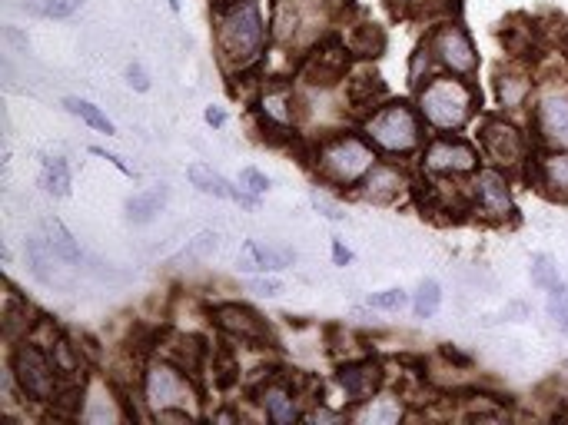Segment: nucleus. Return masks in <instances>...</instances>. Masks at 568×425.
I'll list each match as a JSON object with an SVG mask.
<instances>
[{
    "mask_svg": "<svg viewBox=\"0 0 568 425\" xmlns=\"http://www.w3.org/2000/svg\"><path fill=\"white\" fill-rule=\"evenodd\" d=\"M44 240H47L50 250H54V256L64 259V263H80V259H84L80 243L74 240V233H70L57 216H47L44 220Z\"/></svg>",
    "mask_w": 568,
    "mask_h": 425,
    "instance_id": "dca6fc26",
    "label": "nucleus"
},
{
    "mask_svg": "<svg viewBox=\"0 0 568 425\" xmlns=\"http://www.w3.org/2000/svg\"><path fill=\"white\" fill-rule=\"evenodd\" d=\"M442 303V293H439V283L436 279H426V283L419 286V293H416V316H432L439 309Z\"/></svg>",
    "mask_w": 568,
    "mask_h": 425,
    "instance_id": "b1692460",
    "label": "nucleus"
},
{
    "mask_svg": "<svg viewBox=\"0 0 568 425\" xmlns=\"http://www.w3.org/2000/svg\"><path fill=\"white\" fill-rule=\"evenodd\" d=\"M216 319H220V326L226 329V333L240 336L243 342H260V339L270 336L263 326V319L256 313H250L246 306H220L216 309Z\"/></svg>",
    "mask_w": 568,
    "mask_h": 425,
    "instance_id": "f8f14e48",
    "label": "nucleus"
},
{
    "mask_svg": "<svg viewBox=\"0 0 568 425\" xmlns=\"http://www.w3.org/2000/svg\"><path fill=\"white\" fill-rule=\"evenodd\" d=\"M263 113H266V117H270L273 123H280V127L293 123V107H289V93H286V90L266 93V97H263Z\"/></svg>",
    "mask_w": 568,
    "mask_h": 425,
    "instance_id": "4be33fe9",
    "label": "nucleus"
},
{
    "mask_svg": "<svg viewBox=\"0 0 568 425\" xmlns=\"http://www.w3.org/2000/svg\"><path fill=\"white\" fill-rule=\"evenodd\" d=\"M542 180L555 193L568 196V153H552V157L542 160Z\"/></svg>",
    "mask_w": 568,
    "mask_h": 425,
    "instance_id": "412c9836",
    "label": "nucleus"
},
{
    "mask_svg": "<svg viewBox=\"0 0 568 425\" xmlns=\"http://www.w3.org/2000/svg\"><path fill=\"white\" fill-rule=\"evenodd\" d=\"M236 263H240V269H260V273H266V269H286L296 263V253L293 250H280V246H263L256 240H246L243 243V253L236 256Z\"/></svg>",
    "mask_w": 568,
    "mask_h": 425,
    "instance_id": "9b49d317",
    "label": "nucleus"
},
{
    "mask_svg": "<svg viewBox=\"0 0 568 425\" xmlns=\"http://www.w3.org/2000/svg\"><path fill=\"white\" fill-rule=\"evenodd\" d=\"M472 103H475L472 87L452 77L432 80L419 93V113L439 130H459L472 117Z\"/></svg>",
    "mask_w": 568,
    "mask_h": 425,
    "instance_id": "f03ea898",
    "label": "nucleus"
},
{
    "mask_svg": "<svg viewBox=\"0 0 568 425\" xmlns=\"http://www.w3.org/2000/svg\"><path fill=\"white\" fill-rule=\"evenodd\" d=\"M313 203H316V210H323V216H329V220H343V216H346L343 210H339V206L326 203V200H323V196H319V193L313 196Z\"/></svg>",
    "mask_w": 568,
    "mask_h": 425,
    "instance_id": "72a5a7b5",
    "label": "nucleus"
},
{
    "mask_svg": "<svg viewBox=\"0 0 568 425\" xmlns=\"http://www.w3.org/2000/svg\"><path fill=\"white\" fill-rule=\"evenodd\" d=\"M240 183H243L250 193H266V190H270V176L260 173V170H253V167L240 170Z\"/></svg>",
    "mask_w": 568,
    "mask_h": 425,
    "instance_id": "7c9ffc66",
    "label": "nucleus"
},
{
    "mask_svg": "<svg viewBox=\"0 0 568 425\" xmlns=\"http://www.w3.org/2000/svg\"><path fill=\"white\" fill-rule=\"evenodd\" d=\"M216 40H220L223 60L236 67L253 64L266 47V27L256 0H233L230 7L216 17Z\"/></svg>",
    "mask_w": 568,
    "mask_h": 425,
    "instance_id": "f257e3e1",
    "label": "nucleus"
},
{
    "mask_svg": "<svg viewBox=\"0 0 568 425\" xmlns=\"http://www.w3.org/2000/svg\"><path fill=\"white\" fill-rule=\"evenodd\" d=\"M532 283H535V286H542V289H555V286H559V266H552V259H549V256H535Z\"/></svg>",
    "mask_w": 568,
    "mask_h": 425,
    "instance_id": "a878e982",
    "label": "nucleus"
},
{
    "mask_svg": "<svg viewBox=\"0 0 568 425\" xmlns=\"http://www.w3.org/2000/svg\"><path fill=\"white\" fill-rule=\"evenodd\" d=\"M127 84L137 90V93H147L150 90V77H147V70H143L140 64H130L127 67Z\"/></svg>",
    "mask_w": 568,
    "mask_h": 425,
    "instance_id": "2f4dec72",
    "label": "nucleus"
},
{
    "mask_svg": "<svg viewBox=\"0 0 568 425\" xmlns=\"http://www.w3.org/2000/svg\"><path fill=\"white\" fill-rule=\"evenodd\" d=\"M64 107H67L70 113H74V117L84 120L87 127H94V130H100V133H107V137H113V133H117V127H113V120H110L100 107H94V103H90V100L67 97V100H64Z\"/></svg>",
    "mask_w": 568,
    "mask_h": 425,
    "instance_id": "a211bd4d",
    "label": "nucleus"
},
{
    "mask_svg": "<svg viewBox=\"0 0 568 425\" xmlns=\"http://www.w3.org/2000/svg\"><path fill=\"white\" fill-rule=\"evenodd\" d=\"M482 147L495 163H515L522 157V137L515 133V127L499 120H489L482 130Z\"/></svg>",
    "mask_w": 568,
    "mask_h": 425,
    "instance_id": "9d476101",
    "label": "nucleus"
},
{
    "mask_svg": "<svg viewBox=\"0 0 568 425\" xmlns=\"http://www.w3.org/2000/svg\"><path fill=\"white\" fill-rule=\"evenodd\" d=\"M54 372H57V366L47 359V352H40L34 346V342H24V346L14 352V376L30 399H37V402L54 399V392H57Z\"/></svg>",
    "mask_w": 568,
    "mask_h": 425,
    "instance_id": "423d86ee",
    "label": "nucleus"
},
{
    "mask_svg": "<svg viewBox=\"0 0 568 425\" xmlns=\"http://www.w3.org/2000/svg\"><path fill=\"white\" fill-rule=\"evenodd\" d=\"M475 200H479L482 213L489 216H509L512 213V193L509 183L499 170H482L475 176Z\"/></svg>",
    "mask_w": 568,
    "mask_h": 425,
    "instance_id": "1a4fd4ad",
    "label": "nucleus"
},
{
    "mask_svg": "<svg viewBox=\"0 0 568 425\" xmlns=\"http://www.w3.org/2000/svg\"><path fill=\"white\" fill-rule=\"evenodd\" d=\"M539 130L549 143L568 150V100L565 97H549L542 103L539 107Z\"/></svg>",
    "mask_w": 568,
    "mask_h": 425,
    "instance_id": "4468645a",
    "label": "nucleus"
},
{
    "mask_svg": "<svg viewBox=\"0 0 568 425\" xmlns=\"http://www.w3.org/2000/svg\"><path fill=\"white\" fill-rule=\"evenodd\" d=\"M253 293L260 296H280L283 293V283H276V279H256V283H250Z\"/></svg>",
    "mask_w": 568,
    "mask_h": 425,
    "instance_id": "473e14b6",
    "label": "nucleus"
},
{
    "mask_svg": "<svg viewBox=\"0 0 568 425\" xmlns=\"http://www.w3.org/2000/svg\"><path fill=\"white\" fill-rule=\"evenodd\" d=\"M409 303V296L402 293V289H382V293H373L369 296V306L373 309H386V313H399L402 306Z\"/></svg>",
    "mask_w": 568,
    "mask_h": 425,
    "instance_id": "bb28decb",
    "label": "nucleus"
},
{
    "mask_svg": "<svg viewBox=\"0 0 568 425\" xmlns=\"http://www.w3.org/2000/svg\"><path fill=\"white\" fill-rule=\"evenodd\" d=\"M94 153H97V157H103V160H110V163H113V167H117L120 173H127V176L133 173V170L127 167V163H123L120 157H113V153H107V150H100V147H94Z\"/></svg>",
    "mask_w": 568,
    "mask_h": 425,
    "instance_id": "f704fd0d",
    "label": "nucleus"
},
{
    "mask_svg": "<svg viewBox=\"0 0 568 425\" xmlns=\"http://www.w3.org/2000/svg\"><path fill=\"white\" fill-rule=\"evenodd\" d=\"M80 4H84V0H44V4H40V14H47L54 20H67L70 14H77Z\"/></svg>",
    "mask_w": 568,
    "mask_h": 425,
    "instance_id": "c756f323",
    "label": "nucleus"
},
{
    "mask_svg": "<svg viewBox=\"0 0 568 425\" xmlns=\"http://www.w3.org/2000/svg\"><path fill=\"white\" fill-rule=\"evenodd\" d=\"M40 186L50 196H67L70 193V170L60 157H44L40 160Z\"/></svg>",
    "mask_w": 568,
    "mask_h": 425,
    "instance_id": "f3484780",
    "label": "nucleus"
},
{
    "mask_svg": "<svg viewBox=\"0 0 568 425\" xmlns=\"http://www.w3.org/2000/svg\"><path fill=\"white\" fill-rule=\"evenodd\" d=\"M432 47H436L439 60L452 70V74H472V70L479 67L475 47H472V40L466 37V30L462 27H442Z\"/></svg>",
    "mask_w": 568,
    "mask_h": 425,
    "instance_id": "0eeeda50",
    "label": "nucleus"
},
{
    "mask_svg": "<svg viewBox=\"0 0 568 425\" xmlns=\"http://www.w3.org/2000/svg\"><path fill=\"white\" fill-rule=\"evenodd\" d=\"M187 176H190V183L196 186V190L206 193V196H216V200L250 203V196H246L243 190H230V183H226L220 173H213L210 167H203V163H190Z\"/></svg>",
    "mask_w": 568,
    "mask_h": 425,
    "instance_id": "2eb2a0df",
    "label": "nucleus"
},
{
    "mask_svg": "<svg viewBox=\"0 0 568 425\" xmlns=\"http://www.w3.org/2000/svg\"><path fill=\"white\" fill-rule=\"evenodd\" d=\"M163 200H167V190H150L133 196V200H127V216L133 223H150L163 210Z\"/></svg>",
    "mask_w": 568,
    "mask_h": 425,
    "instance_id": "6ab92c4d",
    "label": "nucleus"
},
{
    "mask_svg": "<svg viewBox=\"0 0 568 425\" xmlns=\"http://www.w3.org/2000/svg\"><path fill=\"white\" fill-rule=\"evenodd\" d=\"M422 163L432 173H469L475 170V150L459 140H432Z\"/></svg>",
    "mask_w": 568,
    "mask_h": 425,
    "instance_id": "6e6552de",
    "label": "nucleus"
},
{
    "mask_svg": "<svg viewBox=\"0 0 568 425\" xmlns=\"http://www.w3.org/2000/svg\"><path fill=\"white\" fill-rule=\"evenodd\" d=\"M167 4H170L173 14H180V0H167Z\"/></svg>",
    "mask_w": 568,
    "mask_h": 425,
    "instance_id": "4c0bfd02",
    "label": "nucleus"
},
{
    "mask_svg": "<svg viewBox=\"0 0 568 425\" xmlns=\"http://www.w3.org/2000/svg\"><path fill=\"white\" fill-rule=\"evenodd\" d=\"M549 316L559 323L562 329H568V286H555L549 296Z\"/></svg>",
    "mask_w": 568,
    "mask_h": 425,
    "instance_id": "c85d7f7f",
    "label": "nucleus"
},
{
    "mask_svg": "<svg viewBox=\"0 0 568 425\" xmlns=\"http://www.w3.org/2000/svg\"><path fill=\"white\" fill-rule=\"evenodd\" d=\"M319 170L333 183H356L376 170V153L356 137H339L319 150Z\"/></svg>",
    "mask_w": 568,
    "mask_h": 425,
    "instance_id": "20e7f679",
    "label": "nucleus"
},
{
    "mask_svg": "<svg viewBox=\"0 0 568 425\" xmlns=\"http://www.w3.org/2000/svg\"><path fill=\"white\" fill-rule=\"evenodd\" d=\"M216 250V233H200L196 236V240L187 246V250H183L180 256H177V263H183V259H187V263H193V259H203V256H210Z\"/></svg>",
    "mask_w": 568,
    "mask_h": 425,
    "instance_id": "cd10ccee",
    "label": "nucleus"
},
{
    "mask_svg": "<svg viewBox=\"0 0 568 425\" xmlns=\"http://www.w3.org/2000/svg\"><path fill=\"white\" fill-rule=\"evenodd\" d=\"M206 123H210V127H223V123H226V113H223L220 107H206Z\"/></svg>",
    "mask_w": 568,
    "mask_h": 425,
    "instance_id": "c9c22d12",
    "label": "nucleus"
},
{
    "mask_svg": "<svg viewBox=\"0 0 568 425\" xmlns=\"http://www.w3.org/2000/svg\"><path fill=\"white\" fill-rule=\"evenodd\" d=\"M263 406H266V416H270L273 422H280V425L296 422V402L286 389H266Z\"/></svg>",
    "mask_w": 568,
    "mask_h": 425,
    "instance_id": "aec40b11",
    "label": "nucleus"
},
{
    "mask_svg": "<svg viewBox=\"0 0 568 425\" xmlns=\"http://www.w3.org/2000/svg\"><path fill=\"white\" fill-rule=\"evenodd\" d=\"M366 186H369V190H366V196H373V200H389V196L392 193H396V173H392V170H373V173H369V180H366Z\"/></svg>",
    "mask_w": 568,
    "mask_h": 425,
    "instance_id": "5701e85b",
    "label": "nucleus"
},
{
    "mask_svg": "<svg viewBox=\"0 0 568 425\" xmlns=\"http://www.w3.org/2000/svg\"><path fill=\"white\" fill-rule=\"evenodd\" d=\"M333 250H336V263H349V259H353V256H349V250H343V243H336Z\"/></svg>",
    "mask_w": 568,
    "mask_h": 425,
    "instance_id": "e433bc0d",
    "label": "nucleus"
},
{
    "mask_svg": "<svg viewBox=\"0 0 568 425\" xmlns=\"http://www.w3.org/2000/svg\"><path fill=\"white\" fill-rule=\"evenodd\" d=\"M359 419L363 422H396L399 419V406L392 399H369L366 412H359Z\"/></svg>",
    "mask_w": 568,
    "mask_h": 425,
    "instance_id": "393cba45",
    "label": "nucleus"
},
{
    "mask_svg": "<svg viewBox=\"0 0 568 425\" xmlns=\"http://www.w3.org/2000/svg\"><path fill=\"white\" fill-rule=\"evenodd\" d=\"M366 133L369 140H376L379 147L389 153H409L416 150L422 140L419 117L412 113L409 103H392V107L376 110L373 117L366 120Z\"/></svg>",
    "mask_w": 568,
    "mask_h": 425,
    "instance_id": "7ed1b4c3",
    "label": "nucleus"
},
{
    "mask_svg": "<svg viewBox=\"0 0 568 425\" xmlns=\"http://www.w3.org/2000/svg\"><path fill=\"white\" fill-rule=\"evenodd\" d=\"M382 382V369L376 362H359V366H346L339 372V386L346 389V396H353L356 402H369L373 392Z\"/></svg>",
    "mask_w": 568,
    "mask_h": 425,
    "instance_id": "ddd939ff",
    "label": "nucleus"
},
{
    "mask_svg": "<svg viewBox=\"0 0 568 425\" xmlns=\"http://www.w3.org/2000/svg\"><path fill=\"white\" fill-rule=\"evenodd\" d=\"M143 392H147V402L153 409L160 412V416H167V412L180 409L183 416H196L193 406H196V389L187 382L180 369L167 366V362H160V366H150L147 372V382H143Z\"/></svg>",
    "mask_w": 568,
    "mask_h": 425,
    "instance_id": "39448f33",
    "label": "nucleus"
}]
</instances>
